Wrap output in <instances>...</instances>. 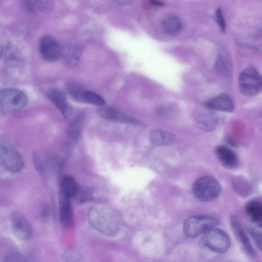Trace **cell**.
Listing matches in <instances>:
<instances>
[{"instance_id": "obj_1", "label": "cell", "mask_w": 262, "mask_h": 262, "mask_svg": "<svg viewBox=\"0 0 262 262\" xmlns=\"http://www.w3.org/2000/svg\"><path fill=\"white\" fill-rule=\"evenodd\" d=\"M88 219L96 230L103 234L113 236L119 229L118 221L112 213L104 208L94 206L90 209Z\"/></svg>"}, {"instance_id": "obj_2", "label": "cell", "mask_w": 262, "mask_h": 262, "mask_svg": "<svg viewBox=\"0 0 262 262\" xmlns=\"http://www.w3.org/2000/svg\"><path fill=\"white\" fill-rule=\"evenodd\" d=\"M222 191L220 183L214 177L204 176L196 179L192 187L193 196L199 201L207 202L217 198Z\"/></svg>"}, {"instance_id": "obj_3", "label": "cell", "mask_w": 262, "mask_h": 262, "mask_svg": "<svg viewBox=\"0 0 262 262\" xmlns=\"http://www.w3.org/2000/svg\"><path fill=\"white\" fill-rule=\"evenodd\" d=\"M28 99L21 91L7 88L0 93V109L2 112L8 113L18 111L26 106Z\"/></svg>"}, {"instance_id": "obj_4", "label": "cell", "mask_w": 262, "mask_h": 262, "mask_svg": "<svg viewBox=\"0 0 262 262\" xmlns=\"http://www.w3.org/2000/svg\"><path fill=\"white\" fill-rule=\"evenodd\" d=\"M219 222L215 218L205 215H196L187 219L184 222L183 231L188 237H196L205 234L215 228Z\"/></svg>"}, {"instance_id": "obj_5", "label": "cell", "mask_w": 262, "mask_h": 262, "mask_svg": "<svg viewBox=\"0 0 262 262\" xmlns=\"http://www.w3.org/2000/svg\"><path fill=\"white\" fill-rule=\"evenodd\" d=\"M0 159L3 166L12 172L20 171L23 167V161L17 151L5 140H1Z\"/></svg>"}, {"instance_id": "obj_6", "label": "cell", "mask_w": 262, "mask_h": 262, "mask_svg": "<svg viewBox=\"0 0 262 262\" xmlns=\"http://www.w3.org/2000/svg\"><path fill=\"white\" fill-rule=\"evenodd\" d=\"M239 86L242 93L247 96L258 94L262 88V79L254 69L248 68L243 71L239 75Z\"/></svg>"}, {"instance_id": "obj_7", "label": "cell", "mask_w": 262, "mask_h": 262, "mask_svg": "<svg viewBox=\"0 0 262 262\" xmlns=\"http://www.w3.org/2000/svg\"><path fill=\"white\" fill-rule=\"evenodd\" d=\"M204 243L206 247L217 253H224L230 248L231 241L223 230L214 228L204 234Z\"/></svg>"}, {"instance_id": "obj_8", "label": "cell", "mask_w": 262, "mask_h": 262, "mask_svg": "<svg viewBox=\"0 0 262 262\" xmlns=\"http://www.w3.org/2000/svg\"><path fill=\"white\" fill-rule=\"evenodd\" d=\"M39 50L42 57L49 61L57 60L61 57L62 52V49L58 42L50 36H45L41 38Z\"/></svg>"}, {"instance_id": "obj_9", "label": "cell", "mask_w": 262, "mask_h": 262, "mask_svg": "<svg viewBox=\"0 0 262 262\" xmlns=\"http://www.w3.org/2000/svg\"><path fill=\"white\" fill-rule=\"evenodd\" d=\"M98 114L106 119L114 120L133 125H138L139 120L116 108L101 106L97 110Z\"/></svg>"}, {"instance_id": "obj_10", "label": "cell", "mask_w": 262, "mask_h": 262, "mask_svg": "<svg viewBox=\"0 0 262 262\" xmlns=\"http://www.w3.org/2000/svg\"><path fill=\"white\" fill-rule=\"evenodd\" d=\"M11 229L13 233L18 239L26 241L32 234V228L29 223L20 214H12L11 220Z\"/></svg>"}, {"instance_id": "obj_11", "label": "cell", "mask_w": 262, "mask_h": 262, "mask_svg": "<svg viewBox=\"0 0 262 262\" xmlns=\"http://www.w3.org/2000/svg\"><path fill=\"white\" fill-rule=\"evenodd\" d=\"M46 95L51 102L60 111L63 117L67 119L72 114V109L62 92L55 89H50L46 92Z\"/></svg>"}, {"instance_id": "obj_12", "label": "cell", "mask_w": 262, "mask_h": 262, "mask_svg": "<svg viewBox=\"0 0 262 262\" xmlns=\"http://www.w3.org/2000/svg\"><path fill=\"white\" fill-rule=\"evenodd\" d=\"M70 198L61 192L59 194V217L61 224L65 227H70L73 223V212Z\"/></svg>"}, {"instance_id": "obj_13", "label": "cell", "mask_w": 262, "mask_h": 262, "mask_svg": "<svg viewBox=\"0 0 262 262\" xmlns=\"http://www.w3.org/2000/svg\"><path fill=\"white\" fill-rule=\"evenodd\" d=\"M230 224L234 235L242 244L247 252L252 256H254L255 255V252L251 244L248 237L235 217H231Z\"/></svg>"}, {"instance_id": "obj_14", "label": "cell", "mask_w": 262, "mask_h": 262, "mask_svg": "<svg viewBox=\"0 0 262 262\" xmlns=\"http://www.w3.org/2000/svg\"><path fill=\"white\" fill-rule=\"evenodd\" d=\"M206 106L212 110L231 112L234 110V105L231 98L225 94H221L207 101Z\"/></svg>"}, {"instance_id": "obj_15", "label": "cell", "mask_w": 262, "mask_h": 262, "mask_svg": "<svg viewBox=\"0 0 262 262\" xmlns=\"http://www.w3.org/2000/svg\"><path fill=\"white\" fill-rule=\"evenodd\" d=\"M215 153L221 164L227 168H233L237 163L235 154L225 146H219L215 149Z\"/></svg>"}, {"instance_id": "obj_16", "label": "cell", "mask_w": 262, "mask_h": 262, "mask_svg": "<svg viewBox=\"0 0 262 262\" xmlns=\"http://www.w3.org/2000/svg\"><path fill=\"white\" fill-rule=\"evenodd\" d=\"M150 141L155 146H163L169 145L173 143L176 137L172 133L161 130L155 129L150 134Z\"/></svg>"}, {"instance_id": "obj_17", "label": "cell", "mask_w": 262, "mask_h": 262, "mask_svg": "<svg viewBox=\"0 0 262 262\" xmlns=\"http://www.w3.org/2000/svg\"><path fill=\"white\" fill-rule=\"evenodd\" d=\"M84 116L82 114L75 116L70 122L67 133L68 143L73 145L78 140L79 136L83 122Z\"/></svg>"}, {"instance_id": "obj_18", "label": "cell", "mask_w": 262, "mask_h": 262, "mask_svg": "<svg viewBox=\"0 0 262 262\" xmlns=\"http://www.w3.org/2000/svg\"><path fill=\"white\" fill-rule=\"evenodd\" d=\"M162 27L169 34H176L183 29V23L180 18L174 14H168L162 19Z\"/></svg>"}, {"instance_id": "obj_19", "label": "cell", "mask_w": 262, "mask_h": 262, "mask_svg": "<svg viewBox=\"0 0 262 262\" xmlns=\"http://www.w3.org/2000/svg\"><path fill=\"white\" fill-rule=\"evenodd\" d=\"M80 49L77 45H70L62 50L61 56L64 65L74 67L78 64L80 58Z\"/></svg>"}, {"instance_id": "obj_20", "label": "cell", "mask_w": 262, "mask_h": 262, "mask_svg": "<svg viewBox=\"0 0 262 262\" xmlns=\"http://www.w3.org/2000/svg\"><path fill=\"white\" fill-rule=\"evenodd\" d=\"M60 187L61 192L69 198L75 195L78 191L77 183L70 176H66L62 178Z\"/></svg>"}, {"instance_id": "obj_21", "label": "cell", "mask_w": 262, "mask_h": 262, "mask_svg": "<svg viewBox=\"0 0 262 262\" xmlns=\"http://www.w3.org/2000/svg\"><path fill=\"white\" fill-rule=\"evenodd\" d=\"M246 211L251 220L255 223L262 221V204L256 201L249 202L246 206Z\"/></svg>"}, {"instance_id": "obj_22", "label": "cell", "mask_w": 262, "mask_h": 262, "mask_svg": "<svg viewBox=\"0 0 262 262\" xmlns=\"http://www.w3.org/2000/svg\"><path fill=\"white\" fill-rule=\"evenodd\" d=\"M246 228L256 247L262 252V225L254 222L248 225Z\"/></svg>"}, {"instance_id": "obj_23", "label": "cell", "mask_w": 262, "mask_h": 262, "mask_svg": "<svg viewBox=\"0 0 262 262\" xmlns=\"http://www.w3.org/2000/svg\"><path fill=\"white\" fill-rule=\"evenodd\" d=\"M24 5L30 11H48L52 8V3L46 1H24Z\"/></svg>"}, {"instance_id": "obj_24", "label": "cell", "mask_w": 262, "mask_h": 262, "mask_svg": "<svg viewBox=\"0 0 262 262\" xmlns=\"http://www.w3.org/2000/svg\"><path fill=\"white\" fill-rule=\"evenodd\" d=\"M67 89L73 98L82 101V96L86 90L82 85L76 82H70L67 85Z\"/></svg>"}, {"instance_id": "obj_25", "label": "cell", "mask_w": 262, "mask_h": 262, "mask_svg": "<svg viewBox=\"0 0 262 262\" xmlns=\"http://www.w3.org/2000/svg\"><path fill=\"white\" fill-rule=\"evenodd\" d=\"M82 101L97 105H103L104 99L99 95L90 91H85L82 96Z\"/></svg>"}, {"instance_id": "obj_26", "label": "cell", "mask_w": 262, "mask_h": 262, "mask_svg": "<svg viewBox=\"0 0 262 262\" xmlns=\"http://www.w3.org/2000/svg\"><path fill=\"white\" fill-rule=\"evenodd\" d=\"M197 123L199 127L206 131L211 130L214 128L215 120L209 116L201 115L197 119Z\"/></svg>"}, {"instance_id": "obj_27", "label": "cell", "mask_w": 262, "mask_h": 262, "mask_svg": "<svg viewBox=\"0 0 262 262\" xmlns=\"http://www.w3.org/2000/svg\"><path fill=\"white\" fill-rule=\"evenodd\" d=\"M61 258L66 262H78L81 260L82 255L77 250L69 249L63 252Z\"/></svg>"}, {"instance_id": "obj_28", "label": "cell", "mask_w": 262, "mask_h": 262, "mask_svg": "<svg viewBox=\"0 0 262 262\" xmlns=\"http://www.w3.org/2000/svg\"><path fill=\"white\" fill-rule=\"evenodd\" d=\"M4 262H29V261L21 254L15 252L7 255Z\"/></svg>"}, {"instance_id": "obj_29", "label": "cell", "mask_w": 262, "mask_h": 262, "mask_svg": "<svg viewBox=\"0 0 262 262\" xmlns=\"http://www.w3.org/2000/svg\"><path fill=\"white\" fill-rule=\"evenodd\" d=\"M215 18L216 21L220 27L221 29L224 31L226 28V24L223 18L222 11L220 8H218L215 12Z\"/></svg>"}, {"instance_id": "obj_30", "label": "cell", "mask_w": 262, "mask_h": 262, "mask_svg": "<svg viewBox=\"0 0 262 262\" xmlns=\"http://www.w3.org/2000/svg\"><path fill=\"white\" fill-rule=\"evenodd\" d=\"M150 3H151L153 5H156V6H163L164 5V3L160 1H152L149 2Z\"/></svg>"}, {"instance_id": "obj_31", "label": "cell", "mask_w": 262, "mask_h": 262, "mask_svg": "<svg viewBox=\"0 0 262 262\" xmlns=\"http://www.w3.org/2000/svg\"><path fill=\"white\" fill-rule=\"evenodd\" d=\"M119 4H121V5H126V4H129L130 3V1H118L117 2Z\"/></svg>"}]
</instances>
